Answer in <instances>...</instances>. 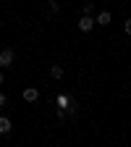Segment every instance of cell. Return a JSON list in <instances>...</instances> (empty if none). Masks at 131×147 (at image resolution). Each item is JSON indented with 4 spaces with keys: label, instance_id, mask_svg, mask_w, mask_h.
Returning <instances> with one entry per match:
<instances>
[{
    "label": "cell",
    "instance_id": "5",
    "mask_svg": "<svg viewBox=\"0 0 131 147\" xmlns=\"http://www.w3.org/2000/svg\"><path fill=\"white\" fill-rule=\"evenodd\" d=\"M50 76H52V79H63V66H60V63H52V66H50Z\"/></svg>",
    "mask_w": 131,
    "mask_h": 147
},
{
    "label": "cell",
    "instance_id": "10",
    "mask_svg": "<svg viewBox=\"0 0 131 147\" xmlns=\"http://www.w3.org/2000/svg\"><path fill=\"white\" fill-rule=\"evenodd\" d=\"M5 105H8V97L3 95V92H0V108H5Z\"/></svg>",
    "mask_w": 131,
    "mask_h": 147
},
{
    "label": "cell",
    "instance_id": "11",
    "mask_svg": "<svg viewBox=\"0 0 131 147\" xmlns=\"http://www.w3.org/2000/svg\"><path fill=\"white\" fill-rule=\"evenodd\" d=\"M0 84H3V74H0Z\"/></svg>",
    "mask_w": 131,
    "mask_h": 147
},
{
    "label": "cell",
    "instance_id": "7",
    "mask_svg": "<svg viewBox=\"0 0 131 147\" xmlns=\"http://www.w3.org/2000/svg\"><path fill=\"white\" fill-rule=\"evenodd\" d=\"M55 102H58V110H66L71 100H68V95H58V100H55Z\"/></svg>",
    "mask_w": 131,
    "mask_h": 147
},
{
    "label": "cell",
    "instance_id": "1",
    "mask_svg": "<svg viewBox=\"0 0 131 147\" xmlns=\"http://www.w3.org/2000/svg\"><path fill=\"white\" fill-rule=\"evenodd\" d=\"M13 61H16V53L11 47H3V50H0V68H11Z\"/></svg>",
    "mask_w": 131,
    "mask_h": 147
},
{
    "label": "cell",
    "instance_id": "8",
    "mask_svg": "<svg viewBox=\"0 0 131 147\" xmlns=\"http://www.w3.org/2000/svg\"><path fill=\"white\" fill-rule=\"evenodd\" d=\"M58 11H60V5L55 3V0H50V13H58Z\"/></svg>",
    "mask_w": 131,
    "mask_h": 147
},
{
    "label": "cell",
    "instance_id": "3",
    "mask_svg": "<svg viewBox=\"0 0 131 147\" xmlns=\"http://www.w3.org/2000/svg\"><path fill=\"white\" fill-rule=\"evenodd\" d=\"M79 29L81 32H92V29H95V18H92V16H81L79 18Z\"/></svg>",
    "mask_w": 131,
    "mask_h": 147
},
{
    "label": "cell",
    "instance_id": "4",
    "mask_svg": "<svg viewBox=\"0 0 131 147\" xmlns=\"http://www.w3.org/2000/svg\"><path fill=\"white\" fill-rule=\"evenodd\" d=\"M11 129H13L11 118L8 116H0V134H11Z\"/></svg>",
    "mask_w": 131,
    "mask_h": 147
},
{
    "label": "cell",
    "instance_id": "2",
    "mask_svg": "<svg viewBox=\"0 0 131 147\" xmlns=\"http://www.w3.org/2000/svg\"><path fill=\"white\" fill-rule=\"evenodd\" d=\"M21 95H24L26 102H37V100H40V89H37V87H26Z\"/></svg>",
    "mask_w": 131,
    "mask_h": 147
},
{
    "label": "cell",
    "instance_id": "9",
    "mask_svg": "<svg viewBox=\"0 0 131 147\" xmlns=\"http://www.w3.org/2000/svg\"><path fill=\"white\" fill-rule=\"evenodd\" d=\"M92 11H95V5H92V3H87V5H84V16H89Z\"/></svg>",
    "mask_w": 131,
    "mask_h": 147
},
{
    "label": "cell",
    "instance_id": "6",
    "mask_svg": "<svg viewBox=\"0 0 131 147\" xmlns=\"http://www.w3.org/2000/svg\"><path fill=\"white\" fill-rule=\"evenodd\" d=\"M110 21H113V18H110V13H107V11H102V13L97 16V21H95V24H100V26H107Z\"/></svg>",
    "mask_w": 131,
    "mask_h": 147
}]
</instances>
